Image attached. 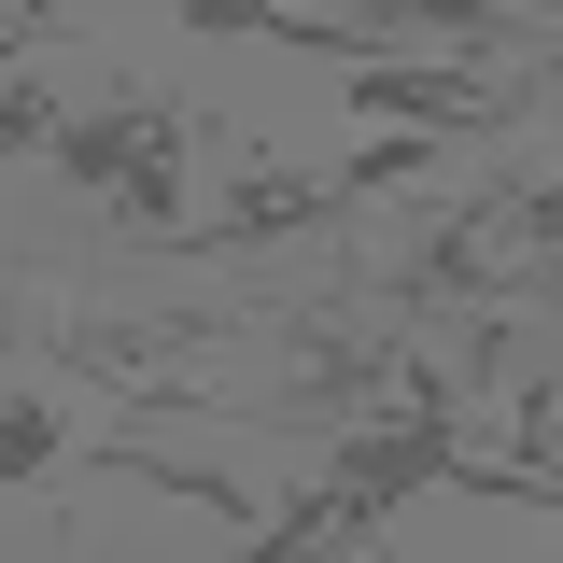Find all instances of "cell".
Listing matches in <instances>:
<instances>
[{
  "mask_svg": "<svg viewBox=\"0 0 563 563\" xmlns=\"http://www.w3.org/2000/svg\"><path fill=\"white\" fill-rule=\"evenodd\" d=\"M451 409H465V395H451V366H422V352H409V366H395V409L352 422L339 465L296 493L282 521H254V536H240V563H352L395 507H409V493H437L451 465H465V451H451Z\"/></svg>",
  "mask_w": 563,
  "mask_h": 563,
  "instance_id": "cell-1",
  "label": "cell"
},
{
  "mask_svg": "<svg viewBox=\"0 0 563 563\" xmlns=\"http://www.w3.org/2000/svg\"><path fill=\"white\" fill-rule=\"evenodd\" d=\"M57 184L70 198H99L113 225H141V240H169L184 225V155H198V113L184 99H99V113H57Z\"/></svg>",
  "mask_w": 563,
  "mask_h": 563,
  "instance_id": "cell-2",
  "label": "cell"
},
{
  "mask_svg": "<svg viewBox=\"0 0 563 563\" xmlns=\"http://www.w3.org/2000/svg\"><path fill=\"white\" fill-rule=\"evenodd\" d=\"M422 169H437L422 128L366 141V155H339V169H268V184H240L211 225H169V254H254V240H296V225H324V211H352V198H395V184H422Z\"/></svg>",
  "mask_w": 563,
  "mask_h": 563,
  "instance_id": "cell-3",
  "label": "cell"
},
{
  "mask_svg": "<svg viewBox=\"0 0 563 563\" xmlns=\"http://www.w3.org/2000/svg\"><path fill=\"white\" fill-rule=\"evenodd\" d=\"M352 113H380V128H507V85L493 70H380V57H352Z\"/></svg>",
  "mask_w": 563,
  "mask_h": 563,
  "instance_id": "cell-4",
  "label": "cell"
},
{
  "mask_svg": "<svg viewBox=\"0 0 563 563\" xmlns=\"http://www.w3.org/2000/svg\"><path fill=\"white\" fill-rule=\"evenodd\" d=\"M57 451H70V409H57V395H14V409H0V493L43 479Z\"/></svg>",
  "mask_w": 563,
  "mask_h": 563,
  "instance_id": "cell-5",
  "label": "cell"
},
{
  "mask_svg": "<svg viewBox=\"0 0 563 563\" xmlns=\"http://www.w3.org/2000/svg\"><path fill=\"white\" fill-rule=\"evenodd\" d=\"M57 70H29V85H0V169H14V155H43V141H57Z\"/></svg>",
  "mask_w": 563,
  "mask_h": 563,
  "instance_id": "cell-6",
  "label": "cell"
},
{
  "mask_svg": "<svg viewBox=\"0 0 563 563\" xmlns=\"http://www.w3.org/2000/svg\"><path fill=\"white\" fill-rule=\"evenodd\" d=\"M57 43V0H0V57H43Z\"/></svg>",
  "mask_w": 563,
  "mask_h": 563,
  "instance_id": "cell-7",
  "label": "cell"
}]
</instances>
